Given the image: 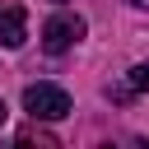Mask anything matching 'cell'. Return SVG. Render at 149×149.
<instances>
[{
  "label": "cell",
  "instance_id": "7",
  "mask_svg": "<svg viewBox=\"0 0 149 149\" xmlns=\"http://www.w3.org/2000/svg\"><path fill=\"white\" fill-rule=\"evenodd\" d=\"M130 5H144V9H149V0H130Z\"/></svg>",
  "mask_w": 149,
  "mask_h": 149
},
{
  "label": "cell",
  "instance_id": "3",
  "mask_svg": "<svg viewBox=\"0 0 149 149\" xmlns=\"http://www.w3.org/2000/svg\"><path fill=\"white\" fill-rule=\"evenodd\" d=\"M23 28H28V9H23V5L0 9V47H9V51H14V47H23V37H28Z\"/></svg>",
  "mask_w": 149,
  "mask_h": 149
},
{
  "label": "cell",
  "instance_id": "5",
  "mask_svg": "<svg viewBox=\"0 0 149 149\" xmlns=\"http://www.w3.org/2000/svg\"><path fill=\"white\" fill-rule=\"evenodd\" d=\"M28 140H37V144H56L47 130H23V135H19V144H28Z\"/></svg>",
  "mask_w": 149,
  "mask_h": 149
},
{
  "label": "cell",
  "instance_id": "4",
  "mask_svg": "<svg viewBox=\"0 0 149 149\" xmlns=\"http://www.w3.org/2000/svg\"><path fill=\"white\" fill-rule=\"evenodd\" d=\"M130 88H140V93H149V61H140V65L130 70Z\"/></svg>",
  "mask_w": 149,
  "mask_h": 149
},
{
  "label": "cell",
  "instance_id": "2",
  "mask_svg": "<svg viewBox=\"0 0 149 149\" xmlns=\"http://www.w3.org/2000/svg\"><path fill=\"white\" fill-rule=\"evenodd\" d=\"M84 37V19L79 14H51L47 23H42V47L47 51H65V47H74Z\"/></svg>",
  "mask_w": 149,
  "mask_h": 149
},
{
  "label": "cell",
  "instance_id": "6",
  "mask_svg": "<svg viewBox=\"0 0 149 149\" xmlns=\"http://www.w3.org/2000/svg\"><path fill=\"white\" fill-rule=\"evenodd\" d=\"M0 126H5V102H0Z\"/></svg>",
  "mask_w": 149,
  "mask_h": 149
},
{
  "label": "cell",
  "instance_id": "8",
  "mask_svg": "<svg viewBox=\"0 0 149 149\" xmlns=\"http://www.w3.org/2000/svg\"><path fill=\"white\" fill-rule=\"evenodd\" d=\"M56 5H61V0H56Z\"/></svg>",
  "mask_w": 149,
  "mask_h": 149
},
{
  "label": "cell",
  "instance_id": "1",
  "mask_svg": "<svg viewBox=\"0 0 149 149\" xmlns=\"http://www.w3.org/2000/svg\"><path fill=\"white\" fill-rule=\"evenodd\" d=\"M23 107H28L33 121H61V116H70V93L56 88V84H28Z\"/></svg>",
  "mask_w": 149,
  "mask_h": 149
}]
</instances>
